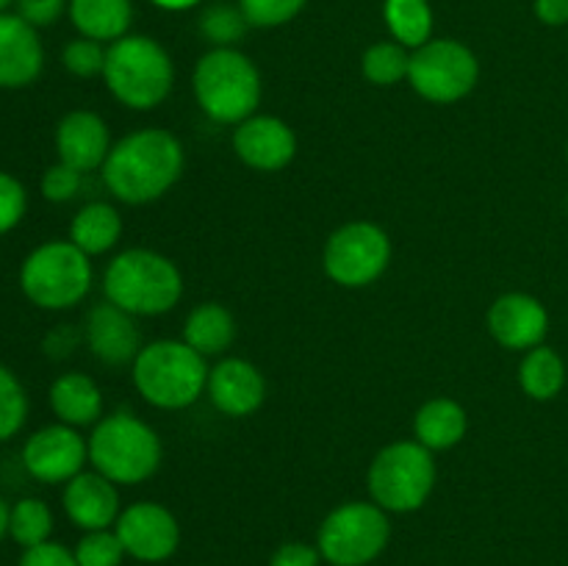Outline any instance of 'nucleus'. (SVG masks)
Wrapping results in <instances>:
<instances>
[{
    "instance_id": "f257e3e1",
    "label": "nucleus",
    "mask_w": 568,
    "mask_h": 566,
    "mask_svg": "<svg viewBox=\"0 0 568 566\" xmlns=\"http://www.w3.org/2000/svg\"><path fill=\"white\" fill-rule=\"evenodd\" d=\"M186 155L175 133L164 128H142L111 144L105 164L100 166L103 183L116 200L144 205L164 198L183 175Z\"/></svg>"
},
{
    "instance_id": "f03ea898",
    "label": "nucleus",
    "mask_w": 568,
    "mask_h": 566,
    "mask_svg": "<svg viewBox=\"0 0 568 566\" xmlns=\"http://www.w3.org/2000/svg\"><path fill=\"white\" fill-rule=\"evenodd\" d=\"M105 300L133 316H161L178 305L183 277L175 261L148 247L122 250L103 272Z\"/></svg>"
},
{
    "instance_id": "7ed1b4c3",
    "label": "nucleus",
    "mask_w": 568,
    "mask_h": 566,
    "mask_svg": "<svg viewBox=\"0 0 568 566\" xmlns=\"http://www.w3.org/2000/svg\"><path fill=\"white\" fill-rule=\"evenodd\" d=\"M89 464L116 486H136L159 472L164 447L153 427L139 416L109 414L92 427Z\"/></svg>"
},
{
    "instance_id": "20e7f679",
    "label": "nucleus",
    "mask_w": 568,
    "mask_h": 566,
    "mask_svg": "<svg viewBox=\"0 0 568 566\" xmlns=\"http://www.w3.org/2000/svg\"><path fill=\"white\" fill-rule=\"evenodd\" d=\"M103 81L122 105L150 111L166 100L175 81L170 53L155 39L128 33L105 50Z\"/></svg>"
},
{
    "instance_id": "39448f33",
    "label": "nucleus",
    "mask_w": 568,
    "mask_h": 566,
    "mask_svg": "<svg viewBox=\"0 0 568 566\" xmlns=\"http://www.w3.org/2000/svg\"><path fill=\"white\" fill-rule=\"evenodd\" d=\"M209 383V366L197 350L175 338L144 344L133 361V386L150 405L181 411L197 403Z\"/></svg>"
},
{
    "instance_id": "423d86ee",
    "label": "nucleus",
    "mask_w": 568,
    "mask_h": 566,
    "mask_svg": "<svg viewBox=\"0 0 568 566\" xmlns=\"http://www.w3.org/2000/svg\"><path fill=\"white\" fill-rule=\"evenodd\" d=\"M194 98L214 122L239 125L261 103V72L242 50L214 48L197 61L192 75Z\"/></svg>"
},
{
    "instance_id": "0eeeda50",
    "label": "nucleus",
    "mask_w": 568,
    "mask_h": 566,
    "mask_svg": "<svg viewBox=\"0 0 568 566\" xmlns=\"http://www.w3.org/2000/svg\"><path fill=\"white\" fill-rule=\"evenodd\" d=\"M20 289L28 303L42 311H67L92 289V261L70 239H53L26 255Z\"/></svg>"
},
{
    "instance_id": "6e6552de",
    "label": "nucleus",
    "mask_w": 568,
    "mask_h": 566,
    "mask_svg": "<svg viewBox=\"0 0 568 566\" xmlns=\"http://www.w3.org/2000/svg\"><path fill=\"white\" fill-rule=\"evenodd\" d=\"M436 461L416 438L394 442L375 455L366 472L372 503L388 514H410L430 499L436 488Z\"/></svg>"
},
{
    "instance_id": "1a4fd4ad",
    "label": "nucleus",
    "mask_w": 568,
    "mask_h": 566,
    "mask_svg": "<svg viewBox=\"0 0 568 566\" xmlns=\"http://www.w3.org/2000/svg\"><path fill=\"white\" fill-rule=\"evenodd\" d=\"M392 542V519L377 503H344L322 519L316 547L331 566H369Z\"/></svg>"
},
{
    "instance_id": "9d476101",
    "label": "nucleus",
    "mask_w": 568,
    "mask_h": 566,
    "mask_svg": "<svg viewBox=\"0 0 568 566\" xmlns=\"http://www.w3.org/2000/svg\"><path fill=\"white\" fill-rule=\"evenodd\" d=\"M477 78L480 61L458 39H430L410 53V89L430 103H458L477 87Z\"/></svg>"
},
{
    "instance_id": "9b49d317",
    "label": "nucleus",
    "mask_w": 568,
    "mask_h": 566,
    "mask_svg": "<svg viewBox=\"0 0 568 566\" xmlns=\"http://www.w3.org/2000/svg\"><path fill=\"white\" fill-rule=\"evenodd\" d=\"M392 261V239L375 222H347L331 233L322 253V266L333 283L364 289L375 283Z\"/></svg>"
},
{
    "instance_id": "f8f14e48",
    "label": "nucleus",
    "mask_w": 568,
    "mask_h": 566,
    "mask_svg": "<svg viewBox=\"0 0 568 566\" xmlns=\"http://www.w3.org/2000/svg\"><path fill=\"white\" fill-rule=\"evenodd\" d=\"M89 461V442L78 433V427L55 422V425L39 427L37 433L22 444V466L28 475L39 483H70L81 475L83 464Z\"/></svg>"
},
{
    "instance_id": "ddd939ff",
    "label": "nucleus",
    "mask_w": 568,
    "mask_h": 566,
    "mask_svg": "<svg viewBox=\"0 0 568 566\" xmlns=\"http://www.w3.org/2000/svg\"><path fill=\"white\" fill-rule=\"evenodd\" d=\"M114 530L125 553L142 564L170 560L181 544V525L175 514L161 503L128 505L116 519Z\"/></svg>"
},
{
    "instance_id": "4468645a",
    "label": "nucleus",
    "mask_w": 568,
    "mask_h": 566,
    "mask_svg": "<svg viewBox=\"0 0 568 566\" xmlns=\"http://www.w3.org/2000/svg\"><path fill=\"white\" fill-rule=\"evenodd\" d=\"M233 150L250 170L281 172L297 155V137L281 117L253 114L233 131Z\"/></svg>"
},
{
    "instance_id": "2eb2a0df",
    "label": "nucleus",
    "mask_w": 568,
    "mask_h": 566,
    "mask_svg": "<svg viewBox=\"0 0 568 566\" xmlns=\"http://www.w3.org/2000/svg\"><path fill=\"white\" fill-rule=\"evenodd\" d=\"M549 331V314L532 294H499L488 309V333L505 350H532L544 344Z\"/></svg>"
},
{
    "instance_id": "dca6fc26",
    "label": "nucleus",
    "mask_w": 568,
    "mask_h": 566,
    "mask_svg": "<svg viewBox=\"0 0 568 566\" xmlns=\"http://www.w3.org/2000/svg\"><path fill=\"white\" fill-rule=\"evenodd\" d=\"M83 338L94 358L105 366H125L136 361L142 353V331L136 325V316L114 303H98L87 314Z\"/></svg>"
},
{
    "instance_id": "f3484780",
    "label": "nucleus",
    "mask_w": 568,
    "mask_h": 566,
    "mask_svg": "<svg viewBox=\"0 0 568 566\" xmlns=\"http://www.w3.org/2000/svg\"><path fill=\"white\" fill-rule=\"evenodd\" d=\"M211 403L220 414L242 420V416L255 414L264 405L266 381L258 366L244 358H222L214 370H209V383H205Z\"/></svg>"
},
{
    "instance_id": "a211bd4d",
    "label": "nucleus",
    "mask_w": 568,
    "mask_h": 566,
    "mask_svg": "<svg viewBox=\"0 0 568 566\" xmlns=\"http://www.w3.org/2000/svg\"><path fill=\"white\" fill-rule=\"evenodd\" d=\"M61 505H64L67 519L83 533L89 530H109L120 519V492L116 483L103 477L100 472H81L64 483V494H61Z\"/></svg>"
},
{
    "instance_id": "6ab92c4d",
    "label": "nucleus",
    "mask_w": 568,
    "mask_h": 566,
    "mask_svg": "<svg viewBox=\"0 0 568 566\" xmlns=\"http://www.w3.org/2000/svg\"><path fill=\"white\" fill-rule=\"evenodd\" d=\"M55 153L59 161L75 166L83 175L100 170L111 153V133L103 117L87 109L61 117L55 125Z\"/></svg>"
},
{
    "instance_id": "aec40b11",
    "label": "nucleus",
    "mask_w": 568,
    "mask_h": 566,
    "mask_svg": "<svg viewBox=\"0 0 568 566\" xmlns=\"http://www.w3.org/2000/svg\"><path fill=\"white\" fill-rule=\"evenodd\" d=\"M44 67V50L37 28L20 14H0V89H26L37 83Z\"/></svg>"
},
{
    "instance_id": "412c9836",
    "label": "nucleus",
    "mask_w": 568,
    "mask_h": 566,
    "mask_svg": "<svg viewBox=\"0 0 568 566\" xmlns=\"http://www.w3.org/2000/svg\"><path fill=\"white\" fill-rule=\"evenodd\" d=\"M50 408L55 420L70 427L98 425L103 420V392L83 372H64L50 383Z\"/></svg>"
},
{
    "instance_id": "4be33fe9",
    "label": "nucleus",
    "mask_w": 568,
    "mask_h": 566,
    "mask_svg": "<svg viewBox=\"0 0 568 566\" xmlns=\"http://www.w3.org/2000/svg\"><path fill=\"white\" fill-rule=\"evenodd\" d=\"M466 427H469V420H466L464 405L449 397L427 400L414 416L416 442L425 444L430 453H436V449H453L455 444L464 442Z\"/></svg>"
},
{
    "instance_id": "5701e85b",
    "label": "nucleus",
    "mask_w": 568,
    "mask_h": 566,
    "mask_svg": "<svg viewBox=\"0 0 568 566\" xmlns=\"http://www.w3.org/2000/svg\"><path fill=\"white\" fill-rule=\"evenodd\" d=\"M67 9L81 37L109 44L128 37L133 20L131 0H70Z\"/></svg>"
},
{
    "instance_id": "b1692460",
    "label": "nucleus",
    "mask_w": 568,
    "mask_h": 566,
    "mask_svg": "<svg viewBox=\"0 0 568 566\" xmlns=\"http://www.w3.org/2000/svg\"><path fill=\"white\" fill-rule=\"evenodd\" d=\"M122 236V216L114 205L103 203V200H94L87 203L83 209H78V214L70 222V242L78 250L92 259V255L109 253L111 247H116Z\"/></svg>"
},
{
    "instance_id": "393cba45",
    "label": "nucleus",
    "mask_w": 568,
    "mask_h": 566,
    "mask_svg": "<svg viewBox=\"0 0 568 566\" xmlns=\"http://www.w3.org/2000/svg\"><path fill=\"white\" fill-rule=\"evenodd\" d=\"M236 338V320L220 303H200L183 322V342L200 355H220Z\"/></svg>"
},
{
    "instance_id": "a878e982",
    "label": "nucleus",
    "mask_w": 568,
    "mask_h": 566,
    "mask_svg": "<svg viewBox=\"0 0 568 566\" xmlns=\"http://www.w3.org/2000/svg\"><path fill=\"white\" fill-rule=\"evenodd\" d=\"M519 386L530 400L547 403L555 400L566 386V364L558 355V350L538 344L527 350L519 364Z\"/></svg>"
},
{
    "instance_id": "bb28decb",
    "label": "nucleus",
    "mask_w": 568,
    "mask_h": 566,
    "mask_svg": "<svg viewBox=\"0 0 568 566\" xmlns=\"http://www.w3.org/2000/svg\"><path fill=\"white\" fill-rule=\"evenodd\" d=\"M383 17H386L394 42H399L403 48L416 50L430 42L433 9L427 0H386Z\"/></svg>"
},
{
    "instance_id": "cd10ccee",
    "label": "nucleus",
    "mask_w": 568,
    "mask_h": 566,
    "mask_svg": "<svg viewBox=\"0 0 568 566\" xmlns=\"http://www.w3.org/2000/svg\"><path fill=\"white\" fill-rule=\"evenodd\" d=\"M50 533H53V511H50V505L44 499L22 497L11 505L9 536L22 549H31L50 542Z\"/></svg>"
},
{
    "instance_id": "c85d7f7f",
    "label": "nucleus",
    "mask_w": 568,
    "mask_h": 566,
    "mask_svg": "<svg viewBox=\"0 0 568 566\" xmlns=\"http://www.w3.org/2000/svg\"><path fill=\"white\" fill-rule=\"evenodd\" d=\"M410 53L399 42H375L361 59V72L375 87H394L408 78Z\"/></svg>"
},
{
    "instance_id": "c756f323",
    "label": "nucleus",
    "mask_w": 568,
    "mask_h": 566,
    "mask_svg": "<svg viewBox=\"0 0 568 566\" xmlns=\"http://www.w3.org/2000/svg\"><path fill=\"white\" fill-rule=\"evenodd\" d=\"M247 26L250 22L244 17L242 6L214 3L200 14V31L216 48H233L244 37Z\"/></svg>"
},
{
    "instance_id": "7c9ffc66",
    "label": "nucleus",
    "mask_w": 568,
    "mask_h": 566,
    "mask_svg": "<svg viewBox=\"0 0 568 566\" xmlns=\"http://www.w3.org/2000/svg\"><path fill=\"white\" fill-rule=\"evenodd\" d=\"M28 420V394L20 377L0 364V444L14 438Z\"/></svg>"
},
{
    "instance_id": "2f4dec72",
    "label": "nucleus",
    "mask_w": 568,
    "mask_h": 566,
    "mask_svg": "<svg viewBox=\"0 0 568 566\" xmlns=\"http://www.w3.org/2000/svg\"><path fill=\"white\" fill-rule=\"evenodd\" d=\"M78 566H122L125 560V547H122L116 530H89L83 533L81 542L75 544Z\"/></svg>"
},
{
    "instance_id": "473e14b6",
    "label": "nucleus",
    "mask_w": 568,
    "mask_h": 566,
    "mask_svg": "<svg viewBox=\"0 0 568 566\" xmlns=\"http://www.w3.org/2000/svg\"><path fill=\"white\" fill-rule=\"evenodd\" d=\"M105 50L109 48H103V42H98V39L78 37L64 44V50H61V64H64L67 72L75 78L103 75Z\"/></svg>"
},
{
    "instance_id": "72a5a7b5",
    "label": "nucleus",
    "mask_w": 568,
    "mask_h": 566,
    "mask_svg": "<svg viewBox=\"0 0 568 566\" xmlns=\"http://www.w3.org/2000/svg\"><path fill=\"white\" fill-rule=\"evenodd\" d=\"M308 0H239L244 17L255 28H277L294 20Z\"/></svg>"
},
{
    "instance_id": "f704fd0d",
    "label": "nucleus",
    "mask_w": 568,
    "mask_h": 566,
    "mask_svg": "<svg viewBox=\"0 0 568 566\" xmlns=\"http://www.w3.org/2000/svg\"><path fill=\"white\" fill-rule=\"evenodd\" d=\"M42 198L50 203H70L83 186V172H78L75 166L64 164V161H55L44 170L42 175Z\"/></svg>"
},
{
    "instance_id": "c9c22d12",
    "label": "nucleus",
    "mask_w": 568,
    "mask_h": 566,
    "mask_svg": "<svg viewBox=\"0 0 568 566\" xmlns=\"http://www.w3.org/2000/svg\"><path fill=\"white\" fill-rule=\"evenodd\" d=\"M28 209V192L11 172L0 170V236L22 222Z\"/></svg>"
},
{
    "instance_id": "e433bc0d",
    "label": "nucleus",
    "mask_w": 568,
    "mask_h": 566,
    "mask_svg": "<svg viewBox=\"0 0 568 566\" xmlns=\"http://www.w3.org/2000/svg\"><path fill=\"white\" fill-rule=\"evenodd\" d=\"M17 14L33 28H48L64 14V9L70 3L67 0H14Z\"/></svg>"
},
{
    "instance_id": "4c0bfd02",
    "label": "nucleus",
    "mask_w": 568,
    "mask_h": 566,
    "mask_svg": "<svg viewBox=\"0 0 568 566\" xmlns=\"http://www.w3.org/2000/svg\"><path fill=\"white\" fill-rule=\"evenodd\" d=\"M17 566H78V560H75V553L67 549L64 544L44 542L39 544V547L26 549Z\"/></svg>"
},
{
    "instance_id": "58836bf2",
    "label": "nucleus",
    "mask_w": 568,
    "mask_h": 566,
    "mask_svg": "<svg viewBox=\"0 0 568 566\" xmlns=\"http://www.w3.org/2000/svg\"><path fill=\"white\" fill-rule=\"evenodd\" d=\"M320 547H311L305 542H286L272 553L270 566H320Z\"/></svg>"
},
{
    "instance_id": "ea45409f",
    "label": "nucleus",
    "mask_w": 568,
    "mask_h": 566,
    "mask_svg": "<svg viewBox=\"0 0 568 566\" xmlns=\"http://www.w3.org/2000/svg\"><path fill=\"white\" fill-rule=\"evenodd\" d=\"M78 333L72 331V325H59L48 338H44V350H48L50 358H67V355L75 350Z\"/></svg>"
},
{
    "instance_id": "a19ab883",
    "label": "nucleus",
    "mask_w": 568,
    "mask_h": 566,
    "mask_svg": "<svg viewBox=\"0 0 568 566\" xmlns=\"http://www.w3.org/2000/svg\"><path fill=\"white\" fill-rule=\"evenodd\" d=\"M536 17L549 28L568 26V0H536Z\"/></svg>"
},
{
    "instance_id": "79ce46f5",
    "label": "nucleus",
    "mask_w": 568,
    "mask_h": 566,
    "mask_svg": "<svg viewBox=\"0 0 568 566\" xmlns=\"http://www.w3.org/2000/svg\"><path fill=\"white\" fill-rule=\"evenodd\" d=\"M155 6H161V9L166 11H186L192 9V6H197L200 0H153Z\"/></svg>"
},
{
    "instance_id": "37998d69",
    "label": "nucleus",
    "mask_w": 568,
    "mask_h": 566,
    "mask_svg": "<svg viewBox=\"0 0 568 566\" xmlns=\"http://www.w3.org/2000/svg\"><path fill=\"white\" fill-rule=\"evenodd\" d=\"M9 519H11V505L0 497V542L9 536Z\"/></svg>"
},
{
    "instance_id": "c03bdc74",
    "label": "nucleus",
    "mask_w": 568,
    "mask_h": 566,
    "mask_svg": "<svg viewBox=\"0 0 568 566\" xmlns=\"http://www.w3.org/2000/svg\"><path fill=\"white\" fill-rule=\"evenodd\" d=\"M11 3H14V0H0V14H3V11H6V9H9V6H11Z\"/></svg>"
},
{
    "instance_id": "a18cd8bd",
    "label": "nucleus",
    "mask_w": 568,
    "mask_h": 566,
    "mask_svg": "<svg viewBox=\"0 0 568 566\" xmlns=\"http://www.w3.org/2000/svg\"><path fill=\"white\" fill-rule=\"evenodd\" d=\"M566 161H568V142H566Z\"/></svg>"
}]
</instances>
